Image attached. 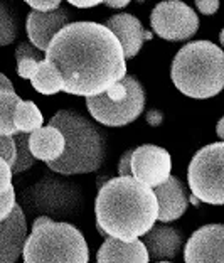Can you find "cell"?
<instances>
[{
  "mask_svg": "<svg viewBox=\"0 0 224 263\" xmlns=\"http://www.w3.org/2000/svg\"><path fill=\"white\" fill-rule=\"evenodd\" d=\"M31 81L34 89L40 95H56L59 91H64V78L57 66L49 59H43L39 63Z\"/></svg>",
  "mask_w": 224,
  "mask_h": 263,
  "instance_id": "obj_20",
  "label": "cell"
},
{
  "mask_svg": "<svg viewBox=\"0 0 224 263\" xmlns=\"http://www.w3.org/2000/svg\"><path fill=\"white\" fill-rule=\"evenodd\" d=\"M27 238L26 214L17 204L9 218L0 221V263H15L24 253Z\"/></svg>",
  "mask_w": 224,
  "mask_h": 263,
  "instance_id": "obj_13",
  "label": "cell"
},
{
  "mask_svg": "<svg viewBox=\"0 0 224 263\" xmlns=\"http://www.w3.org/2000/svg\"><path fill=\"white\" fill-rule=\"evenodd\" d=\"M69 26V14L63 9H56L52 12H37L32 10L27 15V35L39 51H47L52 39Z\"/></svg>",
  "mask_w": 224,
  "mask_h": 263,
  "instance_id": "obj_12",
  "label": "cell"
},
{
  "mask_svg": "<svg viewBox=\"0 0 224 263\" xmlns=\"http://www.w3.org/2000/svg\"><path fill=\"white\" fill-rule=\"evenodd\" d=\"M0 172H2V189H0V221L9 218V214L14 211L15 204V193L14 184H12V167L2 159L0 160Z\"/></svg>",
  "mask_w": 224,
  "mask_h": 263,
  "instance_id": "obj_22",
  "label": "cell"
},
{
  "mask_svg": "<svg viewBox=\"0 0 224 263\" xmlns=\"http://www.w3.org/2000/svg\"><path fill=\"white\" fill-rule=\"evenodd\" d=\"M26 4H29L37 12H52V10L59 9L61 0H26Z\"/></svg>",
  "mask_w": 224,
  "mask_h": 263,
  "instance_id": "obj_27",
  "label": "cell"
},
{
  "mask_svg": "<svg viewBox=\"0 0 224 263\" xmlns=\"http://www.w3.org/2000/svg\"><path fill=\"white\" fill-rule=\"evenodd\" d=\"M150 253L140 240L123 241L118 238H106L99 248L98 263H149Z\"/></svg>",
  "mask_w": 224,
  "mask_h": 263,
  "instance_id": "obj_16",
  "label": "cell"
},
{
  "mask_svg": "<svg viewBox=\"0 0 224 263\" xmlns=\"http://www.w3.org/2000/svg\"><path fill=\"white\" fill-rule=\"evenodd\" d=\"M64 151H66V139L59 128L47 125L31 134V152L35 159L49 164L61 159Z\"/></svg>",
  "mask_w": 224,
  "mask_h": 263,
  "instance_id": "obj_18",
  "label": "cell"
},
{
  "mask_svg": "<svg viewBox=\"0 0 224 263\" xmlns=\"http://www.w3.org/2000/svg\"><path fill=\"white\" fill-rule=\"evenodd\" d=\"M17 143V162L14 165L12 172L14 174H21V172L31 169L34 165V155L31 152V135L27 134H15L14 135Z\"/></svg>",
  "mask_w": 224,
  "mask_h": 263,
  "instance_id": "obj_24",
  "label": "cell"
},
{
  "mask_svg": "<svg viewBox=\"0 0 224 263\" xmlns=\"http://www.w3.org/2000/svg\"><path fill=\"white\" fill-rule=\"evenodd\" d=\"M39 49L34 44H27L22 43L19 47H17L15 58H17V73H19L21 78L24 80H31L34 76L35 69L40 63V54Z\"/></svg>",
  "mask_w": 224,
  "mask_h": 263,
  "instance_id": "obj_23",
  "label": "cell"
},
{
  "mask_svg": "<svg viewBox=\"0 0 224 263\" xmlns=\"http://www.w3.org/2000/svg\"><path fill=\"white\" fill-rule=\"evenodd\" d=\"M149 122H150L152 125H158V123L162 122V115H160V113H157V111H150Z\"/></svg>",
  "mask_w": 224,
  "mask_h": 263,
  "instance_id": "obj_32",
  "label": "cell"
},
{
  "mask_svg": "<svg viewBox=\"0 0 224 263\" xmlns=\"http://www.w3.org/2000/svg\"><path fill=\"white\" fill-rule=\"evenodd\" d=\"M170 76L189 98L206 100L224 88V52L209 41H194L177 52Z\"/></svg>",
  "mask_w": 224,
  "mask_h": 263,
  "instance_id": "obj_3",
  "label": "cell"
},
{
  "mask_svg": "<svg viewBox=\"0 0 224 263\" xmlns=\"http://www.w3.org/2000/svg\"><path fill=\"white\" fill-rule=\"evenodd\" d=\"M157 263H170V261H157Z\"/></svg>",
  "mask_w": 224,
  "mask_h": 263,
  "instance_id": "obj_35",
  "label": "cell"
},
{
  "mask_svg": "<svg viewBox=\"0 0 224 263\" xmlns=\"http://www.w3.org/2000/svg\"><path fill=\"white\" fill-rule=\"evenodd\" d=\"M91 117L106 127H123L140 117L145 106L144 88L133 76H125L105 93L86 98Z\"/></svg>",
  "mask_w": 224,
  "mask_h": 263,
  "instance_id": "obj_6",
  "label": "cell"
},
{
  "mask_svg": "<svg viewBox=\"0 0 224 263\" xmlns=\"http://www.w3.org/2000/svg\"><path fill=\"white\" fill-rule=\"evenodd\" d=\"M22 201L24 204H31L32 211L54 214V216H68L79 208L78 191L69 184L56 181H44L34 186L29 193L26 191Z\"/></svg>",
  "mask_w": 224,
  "mask_h": 263,
  "instance_id": "obj_9",
  "label": "cell"
},
{
  "mask_svg": "<svg viewBox=\"0 0 224 263\" xmlns=\"http://www.w3.org/2000/svg\"><path fill=\"white\" fill-rule=\"evenodd\" d=\"M219 41H221V46L224 47V29H222L221 34H219Z\"/></svg>",
  "mask_w": 224,
  "mask_h": 263,
  "instance_id": "obj_34",
  "label": "cell"
},
{
  "mask_svg": "<svg viewBox=\"0 0 224 263\" xmlns=\"http://www.w3.org/2000/svg\"><path fill=\"white\" fill-rule=\"evenodd\" d=\"M105 26L108 27L121 43L127 59L137 56L138 51L141 49L144 41L152 37V34L147 32L145 29L141 27L140 21L132 14H116L113 17H110Z\"/></svg>",
  "mask_w": 224,
  "mask_h": 263,
  "instance_id": "obj_14",
  "label": "cell"
},
{
  "mask_svg": "<svg viewBox=\"0 0 224 263\" xmlns=\"http://www.w3.org/2000/svg\"><path fill=\"white\" fill-rule=\"evenodd\" d=\"M152 29L167 41H186L197 32L199 17L180 0H165L155 5L150 17Z\"/></svg>",
  "mask_w": 224,
  "mask_h": 263,
  "instance_id": "obj_8",
  "label": "cell"
},
{
  "mask_svg": "<svg viewBox=\"0 0 224 263\" xmlns=\"http://www.w3.org/2000/svg\"><path fill=\"white\" fill-rule=\"evenodd\" d=\"M186 263H224V224H206L192 233L184 248Z\"/></svg>",
  "mask_w": 224,
  "mask_h": 263,
  "instance_id": "obj_11",
  "label": "cell"
},
{
  "mask_svg": "<svg viewBox=\"0 0 224 263\" xmlns=\"http://www.w3.org/2000/svg\"><path fill=\"white\" fill-rule=\"evenodd\" d=\"M189 187L206 204H224V142L202 147L187 169Z\"/></svg>",
  "mask_w": 224,
  "mask_h": 263,
  "instance_id": "obj_7",
  "label": "cell"
},
{
  "mask_svg": "<svg viewBox=\"0 0 224 263\" xmlns=\"http://www.w3.org/2000/svg\"><path fill=\"white\" fill-rule=\"evenodd\" d=\"M217 137L222 139V142H224V117L219 120V123H217Z\"/></svg>",
  "mask_w": 224,
  "mask_h": 263,
  "instance_id": "obj_33",
  "label": "cell"
},
{
  "mask_svg": "<svg viewBox=\"0 0 224 263\" xmlns=\"http://www.w3.org/2000/svg\"><path fill=\"white\" fill-rule=\"evenodd\" d=\"M0 145H2V159L14 169L17 162V143L14 135H0Z\"/></svg>",
  "mask_w": 224,
  "mask_h": 263,
  "instance_id": "obj_25",
  "label": "cell"
},
{
  "mask_svg": "<svg viewBox=\"0 0 224 263\" xmlns=\"http://www.w3.org/2000/svg\"><path fill=\"white\" fill-rule=\"evenodd\" d=\"M132 159H133V151H128L125 155H121L120 162H118V174H120V177H133Z\"/></svg>",
  "mask_w": 224,
  "mask_h": 263,
  "instance_id": "obj_28",
  "label": "cell"
},
{
  "mask_svg": "<svg viewBox=\"0 0 224 263\" xmlns=\"http://www.w3.org/2000/svg\"><path fill=\"white\" fill-rule=\"evenodd\" d=\"M130 4V0H105V5H108L111 9H121V7H127Z\"/></svg>",
  "mask_w": 224,
  "mask_h": 263,
  "instance_id": "obj_31",
  "label": "cell"
},
{
  "mask_svg": "<svg viewBox=\"0 0 224 263\" xmlns=\"http://www.w3.org/2000/svg\"><path fill=\"white\" fill-rule=\"evenodd\" d=\"M43 113L32 101L21 100L15 110V130L17 134H32V132L43 128Z\"/></svg>",
  "mask_w": 224,
  "mask_h": 263,
  "instance_id": "obj_21",
  "label": "cell"
},
{
  "mask_svg": "<svg viewBox=\"0 0 224 263\" xmlns=\"http://www.w3.org/2000/svg\"><path fill=\"white\" fill-rule=\"evenodd\" d=\"M158 201V221L170 223L179 219L189 206L186 187L175 176H170L167 182L153 189Z\"/></svg>",
  "mask_w": 224,
  "mask_h": 263,
  "instance_id": "obj_15",
  "label": "cell"
},
{
  "mask_svg": "<svg viewBox=\"0 0 224 263\" xmlns=\"http://www.w3.org/2000/svg\"><path fill=\"white\" fill-rule=\"evenodd\" d=\"M49 125L61 130L66 139V151L63 157L47 164L51 171L74 176L94 172L101 167L106 143L99 130L88 118L73 110H61L51 118Z\"/></svg>",
  "mask_w": 224,
  "mask_h": 263,
  "instance_id": "obj_4",
  "label": "cell"
},
{
  "mask_svg": "<svg viewBox=\"0 0 224 263\" xmlns=\"http://www.w3.org/2000/svg\"><path fill=\"white\" fill-rule=\"evenodd\" d=\"M24 263H88L90 252L76 226L39 216L24 248Z\"/></svg>",
  "mask_w": 224,
  "mask_h": 263,
  "instance_id": "obj_5",
  "label": "cell"
},
{
  "mask_svg": "<svg viewBox=\"0 0 224 263\" xmlns=\"http://www.w3.org/2000/svg\"><path fill=\"white\" fill-rule=\"evenodd\" d=\"M94 213L105 238L133 241L155 226L158 201L155 191L135 177H115L99 187Z\"/></svg>",
  "mask_w": 224,
  "mask_h": 263,
  "instance_id": "obj_2",
  "label": "cell"
},
{
  "mask_svg": "<svg viewBox=\"0 0 224 263\" xmlns=\"http://www.w3.org/2000/svg\"><path fill=\"white\" fill-rule=\"evenodd\" d=\"M46 59L64 78V91L78 97H98L127 76L125 51L103 24L73 22L59 32Z\"/></svg>",
  "mask_w": 224,
  "mask_h": 263,
  "instance_id": "obj_1",
  "label": "cell"
},
{
  "mask_svg": "<svg viewBox=\"0 0 224 263\" xmlns=\"http://www.w3.org/2000/svg\"><path fill=\"white\" fill-rule=\"evenodd\" d=\"M196 5L200 14L204 15H212L216 14L219 9V0H196Z\"/></svg>",
  "mask_w": 224,
  "mask_h": 263,
  "instance_id": "obj_29",
  "label": "cell"
},
{
  "mask_svg": "<svg viewBox=\"0 0 224 263\" xmlns=\"http://www.w3.org/2000/svg\"><path fill=\"white\" fill-rule=\"evenodd\" d=\"M0 12H2V39H0V43H2V46H7L10 41H14L15 37L17 26L14 24V19H10L7 7H5L4 4H2V7H0Z\"/></svg>",
  "mask_w": 224,
  "mask_h": 263,
  "instance_id": "obj_26",
  "label": "cell"
},
{
  "mask_svg": "<svg viewBox=\"0 0 224 263\" xmlns=\"http://www.w3.org/2000/svg\"><path fill=\"white\" fill-rule=\"evenodd\" d=\"M182 233L172 226L155 224L144 236V243L152 260H174L182 248Z\"/></svg>",
  "mask_w": 224,
  "mask_h": 263,
  "instance_id": "obj_17",
  "label": "cell"
},
{
  "mask_svg": "<svg viewBox=\"0 0 224 263\" xmlns=\"http://www.w3.org/2000/svg\"><path fill=\"white\" fill-rule=\"evenodd\" d=\"M71 5H74V7H79V9H90V7H94V5L98 4H105V0H68Z\"/></svg>",
  "mask_w": 224,
  "mask_h": 263,
  "instance_id": "obj_30",
  "label": "cell"
},
{
  "mask_svg": "<svg viewBox=\"0 0 224 263\" xmlns=\"http://www.w3.org/2000/svg\"><path fill=\"white\" fill-rule=\"evenodd\" d=\"M2 86H0V135H15V110L21 98L17 97L7 76L2 74Z\"/></svg>",
  "mask_w": 224,
  "mask_h": 263,
  "instance_id": "obj_19",
  "label": "cell"
},
{
  "mask_svg": "<svg viewBox=\"0 0 224 263\" xmlns=\"http://www.w3.org/2000/svg\"><path fill=\"white\" fill-rule=\"evenodd\" d=\"M172 160L169 152L157 145H140L133 151L132 171L137 181L149 187H158L169 181Z\"/></svg>",
  "mask_w": 224,
  "mask_h": 263,
  "instance_id": "obj_10",
  "label": "cell"
}]
</instances>
